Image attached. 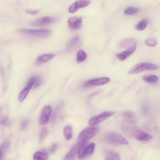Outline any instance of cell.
<instances>
[{"mask_svg": "<svg viewBox=\"0 0 160 160\" xmlns=\"http://www.w3.org/2000/svg\"><path fill=\"white\" fill-rule=\"evenodd\" d=\"M87 57V55L84 51L80 49L78 52L77 54V61L81 63L84 61Z\"/></svg>", "mask_w": 160, "mask_h": 160, "instance_id": "cell-21", "label": "cell"}, {"mask_svg": "<svg viewBox=\"0 0 160 160\" xmlns=\"http://www.w3.org/2000/svg\"><path fill=\"white\" fill-rule=\"evenodd\" d=\"M108 77H103L91 80L86 82L83 85L84 88H87L94 86H100L108 83L110 81Z\"/></svg>", "mask_w": 160, "mask_h": 160, "instance_id": "cell-7", "label": "cell"}, {"mask_svg": "<svg viewBox=\"0 0 160 160\" xmlns=\"http://www.w3.org/2000/svg\"><path fill=\"white\" fill-rule=\"evenodd\" d=\"M139 11V10L136 7H130L126 8L124 10V14L128 15H132L138 13Z\"/></svg>", "mask_w": 160, "mask_h": 160, "instance_id": "cell-26", "label": "cell"}, {"mask_svg": "<svg viewBox=\"0 0 160 160\" xmlns=\"http://www.w3.org/2000/svg\"><path fill=\"white\" fill-rule=\"evenodd\" d=\"M105 140L108 143L114 145H127L128 142L120 134L115 132L107 134L105 136Z\"/></svg>", "mask_w": 160, "mask_h": 160, "instance_id": "cell-4", "label": "cell"}, {"mask_svg": "<svg viewBox=\"0 0 160 160\" xmlns=\"http://www.w3.org/2000/svg\"><path fill=\"white\" fill-rule=\"evenodd\" d=\"M35 81L33 85V88H36L39 87L41 85V79L39 76H35Z\"/></svg>", "mask_w": 160, "mask_h": 160, "instance_id": "cell-33", "label": "cell"}, {"mask_svg": "<svg viewBox=\"0 0 160 160\" xmlns=\"http://www.w3.org/2000/svg\"><path fill=\"white\" fill-rule=\"evenodd\" d=\"M35 80V76L31 77L28 82L26 87L31 88L34 83Z\"/></svg>", "mask_w": 160, "mask_h": 160, "instance_id": "cell-34", "label": "cell"}, {"mask_svg": "<svg viewBox=\"0 0 160 160\" xmlns=\"http://www.w3.org/2000/svg\"><path fill=\"white\" fill-rule=\"evenodd\" d=\"M137 48L136 44L128 48L127 49L122 52L118 53L116 57L119 60L123 61L132 55L135 51Z\"/></svg>", "mask_w": 160, "mask_h": 160, "instance_id": "cell-9", "label": "cell"}, {"mask_svg": "<svg viewBox=\"0 0 160 160\" xmlns=\"http://www.w3.org/2000/svg\"><path fill=\"white\" fill-rule=\"evenodd\" d=\"M115 113L111 111H106L92 117L88 121L90 125L95 126L106 119L113 116Z\"/></svg>", "mask_w": 160, "mask_h": 160, "instance_id": "cell-6", "label": "cell"}, {"mask_svg": "<svg viewBox=\"0 0 160 160\" xmlns=\"http://www.w3.org/2000/svg\"><path fill=\"white\" fill-rule=\"evenodd\" d=\"M82 21L81 17H72L70 18L68 20L69 28L72 30L79 29L81 27Z\"/></svg>", "mask_w": 160, "mask_h": 160, "instance_id": "cell-8", "label": "cell"}, {"mask_svg": "<svg viewBox=\"0 0 160 160\" xmlns=\"http://www.w3.org/2000/svg\"><path fill=\"white\" fill-rule=\"evenodd\" d=\"M31 88L26 87L20 93L19 100L20 102L23 101L26 98Z\"/></svg>", "mask_w": 160, "mask_h": 160, "instance_id": "cell-25", "label": "cell"}, {"mask_svg": "<svg viewBox=\"0 0 160 160\" xmlns=\"http://www.w3.org/2000/svg\"><path fill=\"white\" fill-rule=\"evenodd\" d=\"M57 144H53L50 149L49 151L52 154L55 153L57 149Z\"/></svg>", "mask_w": 160, "mask_h": 160, "instance_id": "cell-35", "label": "cell"}, {"mask_svg": "<svg viewBox=\"0 0 160 160\" xmlns=\"http://www.w3.org/2000/svg\"><path fill=\"white\" fill-rule=\"evenodd\" d=\"M55 56V55L52 54H43L38 58L36 63L37 64L45 63L50 60Z\"/></svg>", "mask_w": 160, "mask_h": 160, "instance_id": "cell-14", "label": "cell"}, {"mask_svg": "<svg viewBox=\"0 0 160 160\" xmlns=\"http://www.w3.org/2000/svg\"><path fill=\"white\" fill-rule=\"evenodd\" d=\"M72 127L68 126L66 127L64 129V134L66 139L69 140L72 136Z\"/></svg>", "mask_w": 160, "mask_h": 160, "instance_id": "cell-23", "label": "cell"}, {"mask_svg": "<svg viewBox=\"0 0 160 160\" xmlns=\"http://www.w3.org/2000/svg\"><path fill=\"white\" fill-rule=\"evenodd\" d=\"M90 1H78L72 4L68 8L69 12L72 13H75L78 10L86 7L90 5Z\"/></svg>", "mask_w": 160, "mask_h": 160, "instance_id": "cell-10", "label": "cell"}, {"mask_svg": "<svg viewBox=\"0 0 160 160\" xmlns=\"http://www.w3.org/2000/svg\"><path fill=\"white\" fill-rule=\"evenodd\" d=\"M1 123L2 125L8 126L10 124L9 122L6 117H4L1 120Z\"/></svg>", "mask_w": 160, "mask_h": 160, "instance_id": "cell-37", "label": "cell"}, {"mask_svg": "<svg viewBox=\"0 0 160 160\" xmlns=\"http://www.w3.org/2000/svg\"><path fill=\"white\" fill-rule=\"evenodd\" d=\"M136 41L133 39H128L124 40L121 42L119 45V47L121 48H129L135 44Z\"/></svg>", "mask_w": 160, "mask_h": 160, "instance_id": "cell-18", "label": "cell"}, {"mask_svg": "<svg viewBox=\"0 0 160 160\" xmlns=\"http://www.w3.org/2000/svg\"><path fill=\"white\" fill-rule=\"evenodd\" d=\"M148 24V21L144 19L140 21L138 23L135 25L136 29L139 31H142L146 29Z\"/></svg>", "mask_w": 160, "mask_h": 160, "instance_id": "cell-22", "label": "cell"}, {"mask_svg": "<svg viewBox=\"0 0 160 160\" xmlns=\"http://www.w3.org/2000/svg\"><path fill=\"white\" fill-rule=\"evenodd\" d=\"M63 102H60L57 106L55 109L54 112H53L52 118V122L53 123H54L55 122L57 116V115L60 110L61 108L63 106Z\"/></svg>", "mask_w": 160, "mask_h": 160, "instance_id": "cell-27", "label": "cell"}, {"mask_svg": "<svg viewBox=\"0 0 160 160\" xmlns=\"http://www.w3.org/2000/svg\"><path fill=\"white\" fill-rule=\"evenodd\" d=\"M121 128L124 134L129 138L141 141H148L152 138L150 135L142 131L135 123L131 122L123 121Z\"/></svg>", "mask_w": 160, "mask_h": 160, "instance_id": "cell-1", "label": "cell"}, {"mask_svg": "<svg viewBox=\"0 0 160 160\" xmlns=\"http://www.w3.org/2000/svg\"><path fill=\"white\" fill-rule=\"evenodd\" d=\"M105 160H120L119 154L113 151H109Z\"/></svg>", "mask_w": 160, "mask_h": 160, "instance_id": "cell-20", "label": "cell"}, {"mask_svg": "<svg viewBox=\"0 0 160 160\" xmlns=\"http://www.w3.org/2000/svg\"><path fill=\"white\" fill-rule=\"evenodd\" d=\"M80 42V39L78 37H76L71 40L67 45L68 49H72L78 46Z\"/></svg>", "mask_w": 160, "mask_h": 160, "instance_id": "cell-24", "label": "cell"}, {"mask_svg": "<svg viewBox=\"0 0 160 160\" xmlns=\"http://www.w3.org/2000/svg\"><path fill=\"white\" fill-rule=\"evenodd\" d=\"M95 147L94 143H92L87 146L85 152V156H88L92 155L94 152Z\"/></svg>", "mask_w": 160, "mask_h": 160, "instance_id": "cell-28", "label": "cell"}, {"mask_svg": "<svg viewBox=\"0 0 160 160\" xmlns=\"http://www.w3.org/2000/svg\"><path fill=\"white\" fill-rule=\"evenodd\" d=\"M123 116L127 121L135 123L136 121L135 115L134 113L130 111H127L123 112Z\"/></svg>", "mask_w": 160, "mask_h": 160, "instance_id": "cell-17", "label": "cell"}, {"mask_svg": "<svg viewBox=\"0 0 160 160\" xmlns=\"http://www.w3.org/2000/svg\"><path fill=\"white\" fill-rule=\"evenodd\" d=\"M48 132L46 128L43 129L40 131L39 135V139L40 141H42L48 135Z\"/></svg>", "mask_w": 160, "mask_h": 160, "instance_id": "cell-32", "label": "cell"}, {"mask_svg": "<svg viewBox=\"0 0 160 160\" xmlns=\"http://www.w3.org/2000/svg\"><path fill=\"white\" fill-rule=\"evenodd\" d=\"M99 130L97 127L92 126L88 127L83 131L79 134L78 139L80 141H85L95 136Z\"/></svg>", "mask_w": 160, "mask_h": 160, "instance_id": "cell-5", "label": "cell"}, {"mask_svg": "<svg viewBox=\"0 0 160 160\" xmlns=\"http://www.w3.org/2000/svg\"><path fill=\"white\" fill-rule=\"evenodd\" d=\"M38 11L37 10H28L26 11V12L28 14H36Z\"/></svg>", "mask_w": 160, "mask_h": 160, "instance_id": "cell-38", "label": "cell"}, {"mask_svg": "<svg viewBox=\"0 0 160 160\" xmlns=\"http://www.w3.org/2000/svg\"><path fill=\"white\" fill-rule=\"evenodd\" d=\"M28 123V121L27 120H25L23 121L21 124V128L22 130H25L27 127Z\"/></svg>", "mask_w": 160, "mask_h": 160, "instance_id": "cell-36", "label": "cell"}, {"mask_svg": "<svg viewBox=\"0 0 160 160\" xmlns=\"http://www.w3.org/2000/svg\"><path fill=\"white\" fill-rule=\"evenodd\" d=\"M10 145V142L9 141L5 142L1 145L0 148V160H4L5 155L9 148Z\"/></svg>", "mask_w": 160, "mask_h": 160, "instance_id": "cell-15", "label": "cell"}, {"mask_svg": "<svg viewBox=\"0 0 160 160\" xmlns=\"http://www.w3.org/2000/svg\"><path fill=\"white\" fill-rule=\"evenodd\" d=\"M145 43L146 45L148 46L153 47L157 44V41L155 37H153L147 39Z\"/></svg>", "mask_w": 160, "mask_h": 160, "instance_id": "cell-29", "label": "cell"}, {"mask_svg": "<svg viewBox=\"0 0 160 160\" xmlns=\"http://www.w3.org/2000/svg\"><path fill=\"white\" fill-rule=\"evenodd\" d=\"M143 79L146 82L151 84L156 83L158 80V77L155 75H147L143 76Z\"/></svg>", "mask_w": 160, "mask_h": 160, "instance_id": "cell-19", "label": "cell"}, {"mask_svg": "<svg viewBox=\"0 0 160 160\" xmlns=\"http://www.w3.org/2000/svg\"><path fill=\"white\" fill-rule=\"evenodd\" d=\"M48 157L45 151H37L35 153L33 156V160H46Z\"/></svg>", "mask_w": 160, "mask_h": 160, "instance_id": "cell-16", "label": "cell"}, {"mask_svg": "<svg viewBox=\"0 0 160 160\" xmlns=\"http://www.w3.org/2000/svg\"><path fill=\"white\" fill-rule=\"evenodd\" d=\"M19 32L23 34L33 37L45 38L49 37L51 32L49 30L41 29L39 30L29 29H22Z\"/></svg>", "mask_w": 160, "mask_h": 160, "instance_id": "cell-2", "label": "cell"}, {"mask_svg": "<svg viewBox=\"0 0 160 160\" xmlns=\"http://www.w3.org/2000/svg\"><path fill=\"white\" fill-rule=\"evenodd\" d=\"M159 68V67L156 64L149 63H139L131 68L128 74L133 75L139 73L145 70H155Z\"/></svg>", "mask_w": 160, "mask_h": 160, "instance_id": "cell-3", "label": "cell"}, {"mask_svg": "<svg viewBox=\"0 0 160 160\" xmlns=\"http://www.w3.org/2000/svg\"><path fill=\"white\" fill-rule=\"evenodd\" d=\"M78 144L74 145L70 151L65 156L64 160H74L76 157L78 149Z\"/></svg>", "mask_w": 160, "mask_h": 160, "instance_id": "cell-12", "label": "cell"}, {"mask_svg": "<svg viewBox=\"0 0 160 160\" xmlns=\"http://www.w3.org/2000/svg\"><path fill=\"white\" fill-rule=\"evenodd\" d=\"M52 112V109L51 107L49 105H47L43 109L42 115L50 117Z\"/></svg>", "mask_w": 160, "mask_h": 160, "instance_id": "cell-30", "label": "cell"}, {"mask_svg": "<svg viewBox=\"0 0 160 160\" xmlns=\"http://www.w3.org/2000/svg\"><path fill=\"white\" fill-rule=\"evenodd\" d=\"M55 20V18L49 16H45L35 20L31 23L33 26H41L49 24Z\"/></svg>", "mask_w": 160, "mask_h": 160, "instance_id": "cell-11", "label": "cell"}, {"mask_svg": "<svg viewBox=\"0 0 160 160\" xmlns=\"http://www.w3.org/2000/svg\"><path fill=\"white\" fill-rule=\"evenodd\" d=\"M49 118V117L41 115L39 120V124L41 126L45 125L48 122Z\"/></svg>", "mask_w": 160, "mask_h": 160, "instance_id": "cell-31", "label": "cell"}, {"mask_svg": "<svg viewBox=\"0 0 160 160\" xmlns=\"http://www.w3.org/2000/svg\"><path fill=\"white\" fill-rule=\"evenodd\" d=\"M78 144V157L81 159L85 156V150L88 145L87 142L86 141H80Z\"/></svg>", "mask_w": 160, "mask_h": 160, "instance_id": "cell-13", "label": "cell"}]
</instances>
